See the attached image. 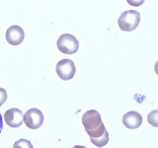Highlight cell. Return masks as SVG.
Instances as JSON below:
<instances>
[{
    "label": "cell",
    "mask_w": 158,
    "mask_h": 148,
    "mask_svg": "<svg viewBox=\"0 0 158 148\" xmlns=\"http://www.w3.org/2000/svg\"><path fill=\"white\" fill-rule=\"evenodd\" d=\"M82 125L90 140L97 147H103L109 142V133L96 110L87 111L82 116Z\"/></svg>",
    "instance_id": "6da1fadb"
},
{
    "label": "cell",
    "mask_w": 158,
    "mask_h": 148,
    "mask_svg": "<svg viewBox=\"0 0 158 148\" xmlns=\"http://www.w3.org/2000/svg\"><path fill=\"white\" fill-rule=\"evenodd\" d=\"M140 22V13L135 10H127L121 14L118 19V25L123 32H132Z\"/></svg>",
    "instance_id": "7a4b0ae2"
},
{
    "label": "cell",
    "mask_w": 158,
    "mask_h": 148,
    "mask_svg": "<svg viewBox=\"0 0 158 148\" xmlns=\"http://www.w3.org/2000/svg\"><path fill=\"white\" fill-rule=\"evenodd\" d=\"M57 48L62 53L73 54L77 52L79 48V43L77 39L70 34H63L58 38L56 43Z\"/></svg>",
    "instance_id": "3957f363"
},
{
    "label": "cell",
    "mask_w": 158,
    "mask_h": 148,
    "mask_svg": "<svg viewBox=\"0 0 158 148\" xmlns=\"http://www.w3.org/2000/svg\"><path fill=\"white\" fill-rule=\"evenodd\" d=\"M56 74L58 77L62 79V80H70L74 77L76 72L75 64L71 60V59H61L60 61H58L56 64Z\"/></svg>",
    "instance_id": "277c9868"
},
{
    "label": "cell",
    "mask_w": 158,
    "mask_h": 148,
    "mask_svg": "<svg viewBox=\"0 0 158 148\" xmlns=\"http://www.w3.org/2000/svg\"><path fill=\"white\" fill-rule=\"evenodd\" d=\"M24 122L31 130H38L44 123V115L39 109H30L24 115Z\"/></svg>",
    "instance_id": "5b68a950"
},
{
    "label": "cell",
    "mask_w": 158,
    "mask_h": 148,
    "mask_svg": "<svg viewBox=\"0 0 158 148\" xmlns=\"http://www.w3.org/2000/svg\"><path fill=\"white\" fill-rule=\"evenodd\" d=\"M4 120L10 127H19L24 122V113L16 108L9 109L4 113Z\"/></svg>",
    "instance_id": "8992f818"
},
{
    "label": "cell",
    "mask_w": 158,
    "mask_h": 148,
    "mask_svg": "<svg viewBox=\"0 0 158 148\" xmlns=\"http://www.w3.org/2000/svg\"><path fill=\"white\" fill-rule=\"evenodd\" d=\"M25 38V32L24 30L17 25L9 27L6 31V41L11 46H19L22 43Z\"/></svg>",
    "instance_id": "52a82bcc"
},
{
    "label": "cell",
    "mask_w": 158,
    "mask_h": 148,
    "mask_svg": "<svg viewBox=\"0 0 158 148\" xmlns=\"http://www.w3.org/2000/svg\"><path fill=\"white\" fill-rule=\"evenodd\" d=\"M123 123L128 130H136L142 123V117L139 113L131 111L123 117Z\"/></svg>",
    "instance_id": "ba28073f"
},
{
    "label": "cell",
    "mask_w": 158,
    "mask_h": 148,
    "mask_svg": "<svg viewBox=\"0 0 158 148\" xmlns=\"http://www.w3.org/2000/svg\"><path fill=\"white\" fill-rule=\"evenodd\" d=\"M147 121L154 127H158V110L150 112L147 116Z\"/></svg>",
    "instance_id": "9c48e42d"
},
{
    "label": "cell",
    "mask_w": 158,
    "mask_h": 148,
    "mask_svg": "<svg viewBox=\"0 0 158 148\" xmlns=\"http://www.w3.org/2000/svg\"><path fill=\"white\" fill-rule=\"evenodd\" d=\"M13 148H34V147H33L32 142L22 138V139H19L18 141L14 143Z\"/></svg>",
    "instance_id": "30bf717a"
},
{
    "label": "cell",
    "mask_w": 158,
    "mask_h": 148,
    "mask_svg": "<svg viewBox=\"0 0 158 148\" xmlns=\"http://www.w3.org/2000/svg\"><path fill=\"white\" fill-rule=\"evenodd\" d=\"M7 100V92L5 89L0 88V107H1L3 104L6 102Z\"/></svg>",
    "instance_id": "8fae6325"
},
{
    "label": "cell",
    "mask_w": 158,
    "mask_h": 148,
    "mask_svg": "<svg viewBox=\"0 0 158 148\" xmlns=\"http://www.w3.org/2000/svg\"><path fill=\"white\" fill-rule=\"evenodd\" d=\"M127 3L133 7H138L141 6V5L144 3V0H127Z\"/></svg>",
    "instance_id": "7c38bea8"
},
{
    "label": "cell",
    "mask_w": 158,
    "mask_h": 148,
    "mask_svg": "<svg viewBox=\"0 0 158 148\" xmlns=\"http://www.w3.org/2000/svg\"><path fill=\"white\" fill-rule=\"evenodd\" d=\"M2 130H3V118H2L1 113H0V134H1Z\"/></svg>",
    "instance_id": "4fadbf2b"
},
{
    "label": "cell",
    "mask_w": 158,
    "mask_h": 148,
    "mask_svg": "<svg viewBox=\"0 0 158 148\" xmlns=\"http://www.w3.org/2000/svg\"><path fill=\"white\" fill-rule=\"evenodd\" d=\"M154 70H155V72H156V74L158 75V60L156 61V63H155V66H154Z\"/></svg>",
    "instance_id": "5bb4252c"
},
{
    "label": "cell",
    "mask_w": 158,
    "mask_h": 148,
    "mask_svg": "<svg viewBox=\"0 0 158 148\" xmlns=\"http://www.w3.org/2000/svg\"><path fill=\"white\" fill-rule=\"evenodd\" d=\"M71 148H86V147H84V146H82V145H75V146H73V147H71Z\"/></svg>",
    "instance_id": "9a60e30c"
}]
</instances>
